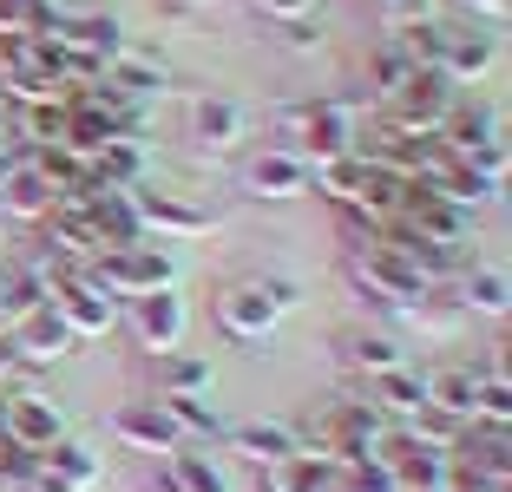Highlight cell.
Listing matches in <instances>:
<instances>
[{
    "mask_svg": "<svg viewBox=\"0 0 512 492\" xmlns=\"http://www.w3.org/2000/svg\"><path fill=\"white\" fill-rule=\"evenodd\" d=\"M0 342H7V355H14V361H27V368H53V361L73 355V328L60 322V309H53V302H40V309L20 315Z\"/></svg>",
    "mask_w": 512,
    "mask_h": 492,
    "instance_id": "9",
    "label": "cell"
},
{
    "mask_svg": "<svg viewBox=\"0 0 512 492\" xmlns=\"http://www.w3.org/2000/svg\"><path fill=\"white\" fill-rule=\"evenodd\" d=\"M40 460H46V473H60V479H66V486H73V492L99 486V460H92V453L79 447V440H60V447H46Z\"/></svg>",
    "mask_w": 512,
    "mask_h": 492,
    "instance_id": "23",
    "label": "cell"
},
{
    "mask_svg": "<svg viewBox=\"0 0 512 492\" xmlns=\"http://www.w3.org/2000/svg\"><path fill=\"white\" fill-rule=\"evenodd\" d=\"M66 440V407L40 388H20L0 401V447L7 453H33L40 460L46 447H60Z\"/></svg>",
    "mask_w": 512,
    "mask_h": 492,
    "instance_id": "4",
    "label": "cell"
},
{
    "mask_svg": "<svg viewBox=\"0 0 512 492\" xmlns=\"http://www.w3.org/2000/svg\"><path fill=\"white\" fill-rule=\"evenodd\" d=\"M375 407L388 420H414L427 407V374H414L401 361V368H388V374H375Z\"/></svg>",
    "mask_w": 512,
    "mask_h": 492,
    "instance_id": "18",
    "label": "cell"
},
{
    "mask_svg": "<svg viewBox=\"0 0 512 492\" xmlns=\"http://www.w3.org/2000/svg\"><path fill=\"white\" fill-rule=\"evenodd\" d=\"M250 191L256 197H302L309 191V158L289 145H270L250 158Z\"/></svg>",
    "mask_w": 512,
    "mask_h": 492,
    "instance_id": "13",
    "label": "cell"
},
{
    "mask_svg": "<svg viewBox=\"0 0 512 492\" xmlns=\"http://www.w3.org/2000/svg\"><path fill=\"white\" fill-rule=\"evenodd\" d=\"M348 276L368 302H388V309H421L434 296V283L421 276V263L401 250V243H362L348 256Z\"/></svg>",
    "mask_w": 512,
    "mask_h": 492,
    "instance_id": "2",
    "label": "cell"
},
{
    "mask_svg": "<svg viewBox=\"0 0 512 492\" xmlns=\"http://www.w3.org/2000/svg\"><path fill=\"white\" fill-rule=\"evenodd\" d=\"M230 447H237L243 460H256V466H276V460H289L302 440H296L289 420H243V427H230Z\"/></svg>",
    "mask_w": 512,
    "mask_h": 492,
    "instance_id": "16",
    "label": "cell"
},
{
    "mask_svg": "<svg viewBox=\"0 0 512 492\" xmlns=\"http://www.w3.org/2000/svg\"><path fill=\"white\" fill-rule=\"evenodd\" d=\"M46 283H53V289H46V302H53V309H60V322L73 328V342H106L112 328H119L125 302L106 296L86 269H60V276H46Z\"/></svg>",
    "mask_w": 512,
    "mask_h": 492,
    "instance_id": "3",
    "label": "cell"
},
{
    "mask_svg": "<svg viewBox=\"0 0 512 492\" xmlns=\"http://www.w3.org/2000/svg\"><path fill=\"white\" fill-rule=\"evenodd\" d=\"M119 322L138 335V348H145V355H178V342H184V328H191V315H184L178 289H158V296L125 302Z\"/></svg>",
    "mask_w": 512,
    "mask_h": 492,
    "instance_id": "8",
    "label": "cell"
},
{
    "mask_svg": "<svg viewBox=\"0 0 512 492\" xmlns=\"http://www.w3.org/2000/svg\"><path fill=\"white\" fill-rule=\"evenodd\" d=\"M283 309H289L283 283H230L224 296H217V322H224V335H237V342H270Z\"/></svg>",
    "mask_w": 512,
    "mask_h": 492,
    "instance_id": "6",
    "label": "cell"
},
{
    "mask_svg": "<svg viewBox=\"0 0 512 492\" xmlns=\"http://www.w3.org/2000/svg\"><path fill=\"white\" fill-rule=\"evenodd\" d=\"M335 479H342V460L309 447H296L289 460L270 466V492H335Z\"/></svg>",
    "mask_w": 512,
    "mask_h": 492,
    "instance_id": "14",
    "label": "cell"
},
{
    "mask_svg": "<svg viewBox=\"0 0 512 492\" xmlns=\"http://www.w3.org/2000/svg\"><path fill=\"white\" fill-rule=\"evenodd\" d=\"M112 433H119L132 453H151V460H171V453L184 447V433H178V420L165 414V401L119 407V414H112Z\"/></svg>",
    "mask_w": 512,
    "mask_h": 492,
    "instance_id": "10",
    "label": "cell"
},
{
    "mask_svg": "<svg viewBox=\"0 0 512 492\" xmlns=\"http://www.w3.org/2000/svg\"><path fill=\"white\" fill-rule=\"evenodd\" d=\"M289 132H296L289 151H302L309 171H316V164H335V158H355V119H348V105H335V99L302 105L296 119H289Z\"/></svg>",
    "mask_w": 512,
    "mask_h": 492,
    "instance_id": "7",
    "label": "cell"
},
{
    "mask_svg": "<svg viewBox=\"0 0 512 492\" xmlns=\"http://www.w3.org/2000/svg\"><path fill=\"white\" fill-rule=\"evenodd\" d=\"M388 105H394V138H440V125H447V112L460 99H453V79L440 66H421Z\"/></svg>",
    "mask_w": 512,
    "mask_h": 492,
    "instance_id": "5",
    "label": "cell"
},
{
    "mask_svg": "<svg viewBox=\"0 0 512 492\" xmlns=\"http://www.w3.org/2000/svg\"><path fill=\"white\" fill-rule=\"evenodd\" d=\"M243 125H250V119H243L237 99H204V105H197V138H204V145H217V151L237 145Z\"/></svg>",
    "mask_w": 512,
    "mask_h": 492,
    "instance_id": "22",
    "label": "cell"
},
{
    "mask_svg": "<svg viewBox=\"0 0 512 492\" xmlns=\"http://www.w3.org/2000/svg\"><path fill=\"white\" fill-rule=\"evenodd\" d=\"M204 388H211V361H171L165 394H204Z\"/></svg>",
    "mask_w": 512,
    "mask_h": 492,
    "instance_id": "27",
    "label": "cell"
},
{
    "mask_svg": "<svg viewBox=\"0 0 512 492\" xmlns=\"http://www.w3.org/2000/svg\"><path fill=\"white\" fill-rule=\"evenodd\" d=\"M53 204H60V184L46 178L33 158H14V171L0 178V210H7V217H20V224H46V217H53Z\"/></svg>",
    "mask_w": 512,
    "mask_h": 492,
    "instance_id": "11",
    "label": "cell"
},
{
    "mask_svg": "<svg viewBox=\"0 0 512 492\" xmlns=\"http://www.w3.org/2000/svg\"><path fill=\"white\" fill-rule=\"evenodd\" d=\"M158 401H165L171 420H178L184 440H191V433H197V440H211V433H217V407L204 401V394H158Z\"/></svg>",
    "mask_w": 512,
    "mask_h": 492,
    "instance_id": "24",
    "label": "cell"
},
{
    "mask_svg": "<svg viewBox=\"0 0 512 492\" xmlns=\"http://www.w3.org/2000/svg\"><path fill=\"white\" fill-rule=\"evenodd\" d=\"M427 407H440V414H453V420H467V427H473V407H480V368L427 374Z\"/></svg>",
    "mask_w": 512,
    "mask_h": 492,
    "instance_id": "17",
    "label": "cell"
},
{
    "mask_svg": "<svg viewBox=\"0 0 512 492\" xmlns=\"http://www.w3.org/2000/svg\"><path fill=\"white\" fill-rule=\"evenodd\" d=\"M27 460H33V453H7V447H0V492H20V479H27Z\"/></svg>",
    "mask_w": 512,
    "mask_h": 492,
    "instance_id": "28",
    "label": "cell"
},
{
    "mask_svg": "<svg viewBox=\"0 0 512 492\" xmlns=\"http://www.w3.org/2000/svg\"><path fill=\"white\" fill-rule=\"evenodd\" d=\"M414 73H421V66H414V53H407V46H388V53H381V66H375V92H381V99H394V92H401Z\"/></svg>",
    "mask_w": 512,
    "mask_h": 492,
    "instance_id": "26",
    "label": "cell"
},
{
    "mask_svg": "<svg viewBox=\"0 0 512 492\" xmlns=\"http://www.w3.org/2000/svg\"><path fill=\"white\" fill-rule=\"evenodd\" d=\"M132 217L145 237H211L217 230L211 210H191L178 197H145V191H132Z\"/></svg>",
    "mask_w": 512,
    "mask_h": 492,
    "instance_id": "12",
    "label": "cell"
},
{
    "mask_svg": "<svg viewBox=\"0 0 512 492\" xmlns=\"http://www.w3.org/2000/svg\"><path fill=\"white\" fill-rule=\"evenodd\" d=\"M86 276H92L99 289H106V296L138 302V296H158V289H178V256H171L165 243L138 237V243H119V250L92 256Z\"/></svg>",
    "mask_w": 512,
    "mask_h": 492,
    "instance_id": "1",
    "label": "cell"
},
{
    "mask_svg": "<svg viewBox=\"0 0 512 492\" xmlns=\"http://www.w3.org/2000/svg\"><path fill=\"white\" fill-rule=\"evenodd\" d=\"M0 335H7V315H0Z\"/></svg>",
    "mask_w": 512,
    "mask_h": 492,
    "instance_id": "33",
    "label": "cell"
},
{
    "mask_svg": "<svg viewBox=\"0 0 512 492\" xmlns=\"http://www.w3.org/2000/svg\"><path fill=\"white\" fill-rule=\"evenodd\" d=\"M165 492H230V479H224V466L217 460H204V453H171V466H165Z\"/></svg>",
    "mask_w": 512,
    "mask_h": 492,
    "instance_id": "19",
    "label": "cell"
},
{
    "mask_svg": "<svg viewBox=\"0 0 512 492\" xmlns=\"http://www.w3.org/2000/svg\"><path fill=\"white\" fill-rule=\"evenodd\" d=\"M460 296H467V309L493 315V322L512 309V283H506V269H467V276H460Z\"/></svg>",
    "mask_w": 512,
    "mask_h": 492,
    "instance_id": "20",
    "label": "cell"
},
{
    "mask_svg": "<svg viewBox=\"0 0 512 492\" xmlns=\"http://www.w3.org/2000/svg\"><path fill=\"white\" fill-rule=\"evenodd\" d=\"M46 27V0H0V40H27Z\"/></svg>",
    "mask_w": 512,
    "mask_h": 492,
    "instance_id": "25",
    "label": "cell"
},
{
    "mask_svg": "<svg viewBox=\"0 0 512 492\" xmlns=\"http://www.w3.org/2000/svg\"><path fill=\"white\" fill-rule=\"evenodd\" d=\"M335 492H362V486H348V479H335Z\"/></svg>",
    "mask_w": 512,
    "mask_h": 492,
    "instance_id": "32",
    "label": "cell"
},
{
    "mask_svg": "<svg viewBox=\"0 0 512 492\" xmlns=\"http://www.w3.org/2000/svg\"><path fill=\"white\" fill-rule=\"evenodd\" d=\"M460 7H480V14H499V7H506V0H460Z\"/></svg>",
    "mask_w": 512,
    "mask_h": 492,
    "instance_id": "31",
    "label": "cell"
},
{
    "mask_svg": "<svg viewBox=\"0 0 512 492\" xmlns=\"http://www.w3.org/2000/svg\"><path fill=\"white\" fill-rule=\"evenodd\" d=\"M342 348H348V368L355 374H388V368H401V348L388 342V335H368V328H355V335H342Z\"/></svg>",
    "mask_w": 512,
    "mask_h": 492,
    "instance_id": "21",
    "label": "cell"
},
{
    "mask_svg": "<svg viewBox=\"0 0 512 492\" xmlns=\"http://www.w3.org/2000/svg\"><path fill=\"white\" fill-rule=\"evenodd\" d=\"M7 132H14V105H7V92H0V145H7Z\"/></svg>",
    "mask_w": 512,
    "mask_h": 492,
    "instance_id": "30",
    "label": "cell"
},
{
    "mask_svg": "<svg viewBox=\"0 0 512 492\" xmlns=\"http://www.w3.org/2000/svg\"><path fill=\"white\" fill-rule=\"evenodd\" d=\"M256 7H263L270 20H283V27H289V20H302L309 7H316V0H256Z\"/></svg>",
    "mask_w": 512,
    "mask_h": 492,
    "instance_id": "29",
    "label": "cell"
},
{
    "mask_svg": "<svg viewBox=\"0 0 512 492\" xmlns=\"http://www.w3.org/2000/svg\"><path fill=\"white\" fill-rule=\"evenodd\" d=\"M434 66L453 79V86H467V79H486V73L499 66V46H493V40H480V33H440Z\"/></svg>",
    "mask_w": 512,
    "mask_h": 492,
    "instance_id": "15",
    "label": "cell"
}]
</instances>
